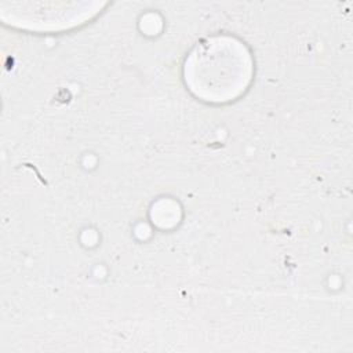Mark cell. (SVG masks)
<instances>
[{
    "label": "cell",
    "instance_id": "1",
    "mask_svg": "<svg viewBox=\"0 0 353 353\" xmlns=\"http://www.w3.org/2000/svg\"><path fill=\"white\" fill-rule=\"evenodd\" d=\"M215 43L204 46L186 65V81L197 95L207 101H226L244 90L250 79V59L241 48Z\"/></svg>",
    "mask_w": 353,
    "mask_h": 353
}]
</instances>
